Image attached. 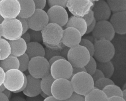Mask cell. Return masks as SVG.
<instances>
[{
	"instance_id": "cell-1",
	"label": "cell",
	"mask_w": 126,
	"mask_h": 101,
	"mask_svg": "<svg viewBox=\"0 0 126 101\" xmlns=\"http://www.w3.org/2000/svg\"><path fill=\"white\" fill-rule=\"evenodd\" d=\"M41 32L42 41L48 47L57 48L62 43L63 30L59 25L49 22Z\"/></svg>"
},
{
	"instance_id": "cell-2",
	"label": "cell",
	"mask_w": 126,
	"mask_h": 101,
	"mask_svg": "<svg viewBox=\"0 0 126 101\" xmlns=\"http://www.w3.org/2000/svg\"><path fill=\"white\" fill-rule=\"evenodd\" d=\"M70 81L73 91L84 96L94 88V81L92 75L86 71L74 74Z\"/></svg>"
},
{
	"instance_id": "cell-3",
	"label": "cell",
	"mask_w": 126,
	"mask_h": 101,
	"mask_svg": "<svg viewBox=\"0 0 126 101\" xmlns=\"http://www.w3.org/2000/svg\"><path fill=\"white\" fill-rule=\"evenodd\" d=\"M94 44V52L93 57L96 61L107 62L113 59L115 49L111 41L105 39L95 40Z\"/></svg>"
},
{
	"instance_id": "cell-4",
	"label": "cell",
	"mask_w": 126,
	"mask_h": 101,
	"mask_svg": "<svg viewBox=\"0 0 126 101\" xmlns=\"http://www.w3.org/2000/svg\"><path fill=\"white\" fill-rule=\"evenodd\" d=\"M0 27L1 36L8 40L17 39L22 34V26L17 18L4 19L0 24Z\"/></svg>"
},
{
	"instance_id": "cell-5",
	"label": "cell",
	"mask_w": 126,
	"mask_h": 101,
	"mask_svg": "<svg viewBox=\"0 0 126 101\" xmlns=\"http://www.w3.org/2000/svg\"><path fill=\"white\" fill-rule=\"evenodd\" d=\"M91 56L88 50L80 44L69 48L67 54V60L74 67H84Z\"/></svg>"
},
{
	"instance_id": "cell-6",
	"label": "cell",
	"mask_w": 126,
	"mask_h": 101,
	"mask_svg": "<svg viewBox=\"0 0 126 101\" xmlns=\"http://www.w3.org/2000/svg\"><path fill=\"white\" fill-rule=\"evenodd\" d=\"M28 70L33 77L41 79L50 73V65L45 57L37 56L30 59Z\"/></svg>"
},
{
	"instance_id": "cell-7",
	"label": "cell",
	"mask_w": 126,
	"mask_h": 101,
	"mask_svg": "<svg viewBox=\"0 0 126 101\" xmlns=\"http://www.w3.org/2000/svg\"><path fill=\"white\" fill-rule=\"evenodd\" d=\"M52 95L58 101H66L73 92L70 81L65 78L55 79L51 86Z\"/></svg>"
},
{
	"instance_id": "cell-8",
	"label": "cell",
	"mask_w": 126,
	"mask_h": 101,
	"mask_svg": "<svg viewBox=\"0 0 126 101\" xmlns=\"http://www.w3.org/2000/svg\"><path fill=\"white\" fill-rule=\"evenodd\" d=\"M25 77L23 72L19 69L13 68L5 72L3 84L12 92L21 89L24 83Z\"/></svg>"
},
{
	"instance_id": "cell-9",
	"label": "cell",
	"mask_w": 126,
	"mask_h": 101,
	"mask_svg": "<svg viewBox=\"0 0 126 101\" xmlns=\"http://www.w3.org/2000/svg\"><path fill=\"white\" fill-rule=\"evenodd\" d=\"M73 67L65 58L59 59L50 66V74L55 79H69L72 75Z\"/></svg>"
},
{
	"instance_id": "cell-10",
	"label": "cell",
	"mask_w": 126,
	"mask_h": 101,
	"mask_svg": "<svg viewBox=\"0 0 126 101\" xmlns=\"http://www.w3.org/2000/svg\"><path fill=\"white\" fill-rule=\"evenodd\" d=\"M115 33L110 21L100 20L96 21L95 28L92 32V36L95 40L105 39L111 41L114 38Z\"/></svg>"
},
{
	"instance_id": "cell-11",
	"label": "cell",
	"mask_w": 126,
	"mask_h": 101,
	"mask_svg": "<svg viewBox=\"0 0 126 101\" xmlns=\"http://www.w3.org/2000/svg\"><path fill=\"white\" fill-rule=\"evenodd\" d=\"M94 4L92 0H67L66 7L73 15L83 17L89 12Z\"/></svg>"
},
{
	"instance_id": "cell-12",
	"label": "cell",
	"mask_w": 126,
	"mask_h": 101,
	"mask_svg": "<svg viewBox=\"0 0 126 101\" xmlns=\"http://www.w3.org/2000/svg\"><path fill=\"white\" fill-rule=\"evenodd\" d=\"M27 20L29 28L36 31H41L49 23L47 12L42 9H35Z\"/></svg>"
},
{
	"instance_id": "cell-13",
	"label": "cell",
	"mask_w": 126,
	"mask_h": 101,
	"mask_svg": "<svg viewBox=\"0 0 126 101\" xmlns=\"http://www.w3.org/2000/svg\"><path fill=\"white\" fill-rule=\"evenodd\" d=\"M20 11L18 0H0V14L4 19L17 18Z\"/></svg>"
},
{
	"instance_id": "cell-14",
	"label": "cell",
	"mask_w": 126,
	"mask_h": 101,
	"mask_svg": "<svg viewBox=\"0 0 126 101\" xmlns=\"http://www.w3.org/2000/svg\"><path fill=\"white\" fill-rule=\"evenodd\" d=\"M49 22L56 23L61 27H64L66 24L68 15L65 8L61 6L55 5L50 7L47 12Z\"/></svg>"
},
{
	"instance_id": "cell-15",
	"label": "cell",
	"mask_w": 126,
	"mask_h": 101,
	"mask_svg": "<svg viewBox=\"0 0 126 101\" xmlns=\"http://www.w3.org/2000/svg\"><path fill=\"white\" fill-rule=\"evenodd\" d=\"M80 32L73 27H66L63 30L62 42L65 46L71 48L78 44L82 38Z\"/></svg>"
},
{
	"instance_id": "cell-16",
	"label": "cell",
	"mask_w": 126,
	"mask_h": 101,
	"mask_svg": "<svg viewBox=\"0 0 126 101\" xmlns=\"http://www.w3.org/2000/svg\"><path fill=\"white\" fill-rule=\"evenodd\" d=\"M92 9L94 12V19L96 21L107 20L111 14L110 8L104 0H98L94 1Z\"/></svg>"
},
{
	"instance_id": "cell-17",
	"label": "cell",
	"mask_w": 126,
	"mask_h": 101,
	"mask_svg": "<svg viewBox=\"0 0 126 101\" xmlns=\"http://www.w3.org/2000/svg\"><path fill=\"white\" fill-rule=\"evenodd\" d=\"M110 22L116 33L126 34V10L114 12L111 16Z\"/></svg>"
},
{
	"instance_id": "cell-18",
	"label": "cell",
	"mask_w": 126,
	"mask_h": 101,
	"mask_svg": "<svg viewBox=\"0 0 126 101\" xmlns=\"http://www.w3.org/2000/svg\"><path fill=\"white\" fill-rule=\"evenodd\" d=\"M26 76L27 84L23 91V94L29 97H36L42 91L40 87L41 79L34 77L30 74Z\"/></svg>"
},
{
	"instance_id": "cell-19",
	"label": "cell",
	"mask_w": 126,
	"mask_h": 101,
	"mask_svg": "<svg viewBox=\"0 0 126 101\" xmlns=\"http://www.w3.org/2000/svg\"><path fill=\"white\" fill-rule=\"evenodd\" d=\"M65 27H70L76 28L80 32L81 35L83 36L86 34L87 24L86 21L82 17L73 15L68 18L67 22Z\"/></svg>"
},
{
	"instance_id": "cell-20",
	"label": "cell",
	"mask_w": 126,
	"mask_h": 101,
	"mask_svg": "<svg viewBox=\"0 0 126 101\" xmlns=\"http://www.w3.org/2000/svg\"><path fill=\"white\" fill-rule=\"evenodd\" d=\"M20 4V11L19 17L28 18L32 15L35 10L33 0H18Z\"/></svg>"
},
{
	"instance_id": "cell-21",
	"label": "cell",
	"mask_w": 126,
	"mask_h": 101,
	"mask_svg": "<svg viewBox=\"0 0 126 101\" xmlns=\"http://www.w3.org/2000/svg\"><path fill=\"white\" fill-rule=\"evenodd\" d=\"M11 47V55L19 57L26 53L27 43L21 37L17 39L8 40Z\"/></svg>"
},
{
	"instance_id": "cell-22",
	"label": "cell",
	"mask_w": 126,
	"mask_h": 101,
	"mask_svg": "<svg viewBox=\"0 0 126 101\" xmlns=\"http://www.w3.org/2000/svg\"><path fill=\"white\" fill-rule=\"evenodd\" d=\"M26 53L30 59L37 56H45V51L43 46L39 42L34 41H31L27 44Z\"/></svg>"
},
{
	"instance_id": "cell-23",
	"label": "cell",
	"mask_w": 126,
	"mask_h": 101,
	"mask_svg": "<svg viewBox=\"0 0 126 101\" xmlns=\"http://www.w3.org/2000/svg\"><path fill=\"white\" fill-rule=\"evenodd\" d=\"M0 67L5 72L13 68L18 69L19 63L18 58L10 54L5 59L0 60Z\"/></svg>"
},
{
	"instance_id": "cell-24",
	"label": "cell",
	"mask_w": 126,
	"mask_h": 101,
	"mask_svg": "<svg viewBox=\"0 0 126 101\" xmlns=\"http://www.w3.org/2000/svg\"><path fill=\"white\" fill-rule=\"evenodd\" d=\"M97 68L100 70L104 75V76L110 78L114 72V67L111 61L107 62L96 61Z\"/></svg>"
},
{
	"instance_id": "cell-25",
	"label": "cell",
	"mask_w": 126,
	"mask_h": 101,
	"mask_svg": "<svg viewBox=\"0 0 126 101\" xmlns=\"http://www.w3.org/2000/svg\"><path fill=\"white\" fill-rule=\"evenodd\" d=\"M85 101H107L108 99L103 90L94 87L86 95Z\"/></svg>"
},
{
	"instance_id": "cell-26",
	"label": "cell",
	"mask_w": 126,
	"mask_h": 101,
	"mask_svg": "<svg viewBox=\"0 0 126 101\" xmlns=\"http://www.w3.org/2000/svg\"><path fill=\"white\" fill-rule=\"evenodd\" d=\"M55 80L54 78L50 73L42 78L40 81V87L42 91L48 96L51 95V88Z\"/></svg>"
},
{
	"instance_id": "cell-27",
	"label": "cell",
	"mask_w": 126,
	"mask_h": 101,
	"mask_svg": "<svg viewBox=\"0 0 126 101\" xmlns=\"http://www.w3.org/2000/svg\"><path fill=\"white\" fill-rule=\"evenodd\" d=\"M113 13L126 10V0H106Z\"/></svg>"
},
{
	"instance_id": "cell-28",
	"label": "cell",
	"mask_w": 126,
	"mask_h": 101,
	"mask_svg": "<svg viewBox=\"0 0 126 101\" xmlns=\"http://www.w3.org/2000/svg\"><path fill=\"white\" fill-rule=\"evenodd\" d=\"M102 90L106 95L107 99L113 96H120L123 97V90L115 84L107 85Z\"/></svg>"
},
{
	"instance_id": "cell-29",
	"label": "cell",
	"mask_w": 126,
	"mask_h": 101,
	"mask_svg": "<svg viewBox=\"0 0 126 101\" xmlns=\"http://www.w3.org/2000/svg\"><path fill=\"white\" fill-rule=\"evenodd\" d=\"M0 60L4 59L11 54V47L8 40L0 38Z\"/></svg>"
},
{
	"instance_id": "cell-30",
	"label": "cell",
	"mask_w": 126,
	"mask_h": 101,
	"mask_svg": "<svg viewBox=\"0 0 126 101\" xmlns=\"http://www.w3.org/2000/svg\"><path fill=\"white\" fill-rule=\"evenodd\" d=\"M19 63V69L22 72L26 71L28 68V66L30 59L28 55L25 53L21 56L17 57Z\"/></svg>"
},
{
	"instance_id": "cell-31",
	"label": "cell",
	"mask_w": 126,
	"mask_h": 101,
	"mask_svg": "<svg viewBox=\"0 0 126 101\" xmlns=\"http://www.w3.org/2000/svg\"><path fill=\"white\" fill-rule=\"evenodd\" d=\"M112 84H114L113 80L109 78L103 77L94 82V87L102 90L105 86Z\"/></svg>"
},
{
	"instance_id": "cell-32",
	"label": "cell",
	"mask_w": 126,
	"mask_h": 101,
	"mask_svg": "<svg viewBox=\"0 0 126 101\" xmlns=\"http://www.w3.org/2000/svg\"><path fill=\"white\" fill-rule=\"evenodd\" d=\"M84 67L86 72L91 75H92L97 68V64L95 59L93 56H91L89 62Z\"/></svg>"
},
{
	"instance_id": "cell-33",
	"label": "cell",
	"mask_w": 126,
	"mask_h": 101,
	"mask_svg": "<svg viewBox=\"0 0 126 101\" xmlns=\"http://www.w3.org/2000/svg\"><path fill=\"white\" fill-rule=\"evenodd\" d=\"M28 31L30 33L31 41L37 42L39 43L43 41L41 31H36L29 29Z\"/></svg>"
},
{
	"instance_id": "cell-34",
	"label": "cell",
	"mask_w": 126,
	"mask_h": 101,
	"mask_svg": "<svg viewBox=\"0 0 126 101\" xmlns=\"http://www.w3.org/2000/svg\"><path fill=\"white\" fill-rule=\"evenodd\" d=\"M79 44L86 47L89 51L91 56H93L94 52V44L93 42L87 38H82Z\"/></svg>"
},
{
	"instance_id": "cell-35",
	"label": "cell",
	"mask_w": 126,
	"mask_h": 101,
	"mask_svg": "<svg viewBox=\"0 0 126 101\" xmlns=\"http://www.w3.org/2000/svg\"><path fill=\"white\" fill-rule=\"evenodd\" d=\"M67 1V0H47V3L49 7L59 5L66 8Z\"/></svg>"
},
{
	"instance_id": "cell-36",
	"label": "cell",
	"mask_w": 126,
	"mask_h": 101,
	"mask_svg": "<svg viewBox=\"0 0 126 101\" xmlns=\"http://www.w3.org/2000/svg\"><path fill=\"white\" fill-rule=\"evenodd\" d=\"M66 101H85V96L77 93L74 91L72 92L71 96Z\"/></svg>"
},
{
	"instance_id": "cell-37",
	"label": "cell",
	"mask_w": 126,
	"mask_h": 101,
	"mask_svg": "<svg viewBox=\"0 0 126 101\" xmlns=\"http://www.w3.org/2000/svg\"><path fill=\"white\" fill-rule=\"evenodd\" d=\"M82 17L86 21L87 26H89L90 24H91L93 22V21L95 19L94 12L92 9L89 11V12L87 14L85 15Z\"/></svg>"
},
{
	"instance_id": "cell-38",
	"label": "cell",
	"mask_w": 126,
	"mask_h": 101,
	"mask_svg": "<svg viewBox=\"0 0 126 101\" xmlns=\"http://www.w3.org/2000/svg\"><path fill=\"white\" fill-rule=\"evenodd\" d=\"M17 18L18 19L21 23V24H22V28H23V33H22V34H24L25 32H26L27 31H28V30L30 28H29L27 18H21V17H17Z\"/></svg>"
},
{
	"instance_id": "cell-39",
	"label": "cell",
	"mask_w": 126,
	"mask_h": 101,
	"mask_svg": "<svg viewBox=\"0 0 126 101\" xmlns=\"http://www.w3.org/2000/svg\"><path fill=\"white\" fill-rule=\"evenodd\" d=\"M36 9H43L46 4V0H33Z\"/></svg>"
},
{
	"instance_id": "cell-40",
	"label": "cell",
	"mask_w": 126,
	"mask_h": 101,
	"mask_svg": "<svg viewBox=\"0 0 126 101\" xmlns=\"http://www.w3.org/2000/svg\"><path fill=\"white\" fill-rule=\"evenodd\" d=\"M92 76L94 82L96 81L100 78L105 77L103 72L98 68H96V70L95 71L94 73L92 75Z\"/></svg>"
},
{
	"instance_id": "cell-41",
	"label": "cell",
	"mask_w": 126,
	"mask_h": 101,
	"mask_svg": "<svg viewBox=\"0 0 126 101\" xmlns=\"http://www.w3.org/2000/svg\"><path fill=\"white\" fill-rule=\"evenodd\" d=\"M81 71H86V69L85 68V67H73V70H72V75H71L70 77L69 78V79H68L69 81L70 80L71 78H72V77L73 76L74 74L79 72H81Z\"/></svg>"
},
{
	"instance_id": "cell-42",
	"label": "cell",
	"mask_w": 126,
	"mask_h": 101,
	"mask_svg": "<svg viewBox=\"0 0 126 101\" xmlns=\"http://www.w3.org/2000/svg\"><path fill=\"white\" fill-rule=\"evenodd\" d=\"M96 23V21L95 20V19H94L91 24H90L89 26H87V31L85 34H88L93 31V30L95 28Z\"/></svg>"
},
{
	"instance_id": "cell-43",
	"label": "cell",
	"mask_w": 126,
	"mask_h": 101,
	"mask_svg": "<svg viewBox=\"0 0 126 101\" xmlns=\"http://www.w3.org/2000/svg\"><path fill=\"white\" fill-rule=\"evenodd\" d=\"M21 37L25 41V42L27 43V44L31 41V36H30V33H29L28 31H27L26 32H25L24 34H22L21 36Z\"/></svg>"
},
{
	"instance_id": "cell-44",
	"label": "cell",
	"mask_w": 126,
	"mask_h": 101,
	"mask_svg": "<svg viewBox=\"0 0 126 101\" xmlns=\"http://www.w3.org/2000/svg\"><path fill=\"white\" fill-rule=\"evenodd\" d=\"M63 58H65V57H63V56H61L60 55H56L52 56L49 59L48 61H49L50 65L51 66L56 61H57V60H58L59 59H63Z\"/></svg>"
},
{
	"instance_id": "cell-45",
	"label": "cell",
	"mask_w": 126,
	"mask_h": 101,
	"mask_svg": "<svg viewBox=\"0 0 126 101\" xmlns=\"http://www.w3.org/2000/svg\"><path fill=\"white\" fill-rule=\"evenodd\" d=\"M5 77V71L0 67V86L3 83Z\"/></svg>"
},
{
	"instance_id": "cell-46",
	"label": "cell",
	"mask_w": 126,
	"mask_h": 101,
	"mask_svg": "<svg viewBox=\"0 0 126 101\" xmlns=\"http://www.w3.org/2000/svg\"><path fill=\"white\" fill-rule=\"evenodd\" d=\"M107 101H125L123 97L120 96H113L108 99Z\"/></svg>"
},
{
	"instance_id": "cell-47",
	"label": "cell",
	"mask_w": 126,
	"mask_h": 101,
	"mask_svg": "<svg viewBox=\"0 0 126 101\" xmlns=\"http://www.w3.org/2000/svg\"><path fill=\"white\" fill-rule=\"evenodd\" d=\"M5 95V96L8 98V99L9 100L11 98V93L12 92L11 91H10L9 90L5 88L2 92Z\"/></svg>"
},
{
	"instance_id": "cell-48",
	"label": "cell",
	"mask_w": 126,
	"mask_h": 101,
	"mask_svg": "<svg viewBox=\"0 0 126 101\" xmlns=\"http://www.w3.org/2000/svg\"><path fill=\"white\" fill-rule=\"evenodd\" d=\"M0 101H9V99L3 92H0Z\"/></svg>"
},
{
	"instance_id": "cell-49",
	"label": "cell",
	"mask_w": 126,
	"mask_h": 101,
	"mask_svg": "<svg viewBox=\"0 0 126 101\" xmlns=\"http://www.w3.org/2000/svg\"><path fill=\"white\" fill-rule=\"evenodd\" d=\"M44 101H58L56 98H55L52 95L48 96L47 98H45L44 99Z\"/></svg>"
},
{
	"instance_id": "cell-50",
	"label": "cell",
	"mask_w": 126,
	"mask_h": 101,
	"mask_svg": "<svg viewBox=\"0 0 126 101\" xmlns=\"http://www.w3.org/2000/svg\"><path fill=\"white\" fill-rule=\"evenodd\" d=\"M85 38H87V39H89V40H90L92 42L94 41H94L95 40L93 36H86V37H85Z\"/></svg>"
},
{
	"instance_id": "cell-51",
	"label": "cell",
	"mask_w": 126,
	"mask_h": 101,
	"mask_svg": "<svg viewBox=\"0 0 126 101\" xmlns=\"http://www.w3.org/2000/svg\"><path fill=\"white\" fill-rule=\"evenodd\" d=\"M123 97L125 101H126V89L123 90Z\"/></svg>"
},
{
	"instance_id": "cell-52",
	"label": "cell",
	"mask_w": 126,
	"mask_h": 101,
	"mask_svg": "<svg viewBox=\"0 0 126 101\" xmlns=\"http://www.w3.org/2000/svg\"><path fill=\"white\" fill-rule=\"evenodd\" d=\"M40 95L41 96V97H42L44 99H45V98H47V97L48 96V95H47V94H46L45 93H44V92H43L42 91H41V92L40 93Z\"/></svg>"
},
{
	"instance_id": "cell-53",
	"label": "cell",
	"mask_w": 126,
	"mask_h": 101,
	"mask_svg": "<svg viewBox=\"0 0 126 101\" xmlns=\"http://www.w3.org/2000/svg\"><path fill=\"white\" fill-rule=\"evenodd\" d=\"M6 88L5 87V86H4V85L2 84V85H1L0 86V92H2Z\"/></svg>"
},
{
	"instance_id": "cell-54",
	"label": "cell",
	"mask_w": 126,
	"mask_h": 101,
	"mask_svg": "<svg viewBox=\"0 0 126 101\" xmlns=\"http://www.w3.org/2000/svg\"><path fill=\"white\" fill-rule=\"evenodd\" d=\"M4 19V18L0 14V24H1L2 23V22H3Z\"/></svg>"
},
{
	"instance_id": "cell-55",
	"label": "cell",
	"mask_w": 126,
	"mask_h": 101,
	"mask_svg": "<svg viewBox=\"0 0 126 101\" xmlns=\"http://www.w3.org/2000/svg\"><path fill=\"white\" fill-rule=\"evenodd\" d=\"M123 90H124V89H126V83L124 84V85H123V88H122Z\"/></svg>"
},
{
	"instance_id": "cell-56",
	"label": "cell",
	"mask_w": 126,
	"mask_h": 101,
	"mask_svg": "<svg viewBox=\"0 0 126 101\" xmlns=\"http://www.w3.org/2000/svg\"><path fill=\"white\" fill-rule=\"evenodd\" d=\"M1 27H0V38L1 37Z\"/></svg>"
},
{
	"instance_id": "cell-57",
	"label": "cell",
	"mask_w": 126,
	"mask_h": 101,
	"mask_svg": "<svg viewBox=\"0 0 126 101\" xmlns=\"http://www.w3.org/2000/svg\"><path fill=\"white\" fill-rule=\"evenodd\" d=\"M93 1H94H94H97V0H92Z\"/></svg>"
},
{
	"instance_id": "cell-58",
	"label": "cell",
	"mask_w": 126,
	"mask_h": 101,
	"mask_svg": "<svg viewBox=\"0 0 126 101\" xmlns=\"http://www.w3.org/2000/svg\"></svg>"
},
{
	"instance_id": "cell-59",
	"label": "cell",
	"mask_w": 126,
	"mask_h": 101,
	"mask_svg": "<svg viewBox=\"0 0 126 101\" xmlns=\"http://www.w3.org/2000/svg\"></svg>"
}]
</instances>
